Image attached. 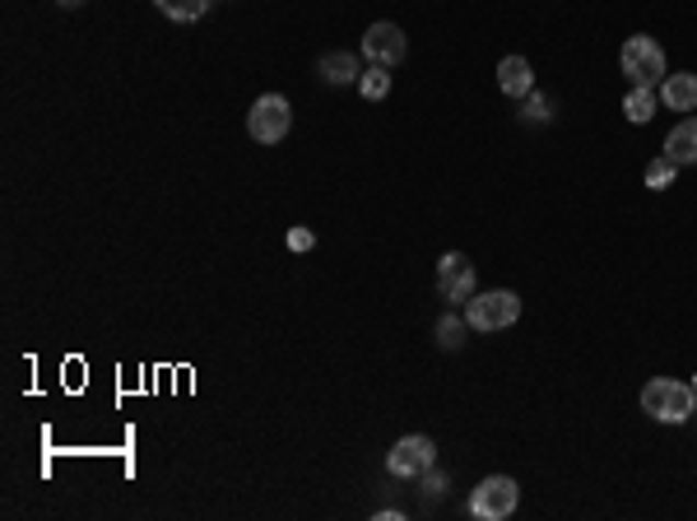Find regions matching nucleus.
<instances>
[{"label": "nucleus", "instance_id": "f257e3e1", "mask_svg": "<svg viewBox=\"0 0 697 521\" xmlns=\"http://www.w3.org/2000/svg\"><path fill=\"white\" fill-rule=\"evenodd\" d=\"M642 410L661 423H688L697 410V392L693 382H674V377H651L642 387Z\"/></svg>", "mask_w": 697, "mask_h": 521}, {"label": "nucleus", "instance_id": "f03ea898", "mask_svg": "<svg viewBox=\"0 0 697 521\" xmlns=\"http://www.w3.org/2000/svg\"><path fill=\"white\" fill-rule=\"evenodd\" d=\"M618 70L628 75L632 89H655V84H661V75H665V52H661V43H655V37H647V33H632L628 43H624V52H618Z\"/></svg>", "mask_w": 697, "mask_h": 521}, {"label": "nucleus", "instance_id": "7ed1b4c3", "mask_svg": "<svg viewBox=\"0 0 697 521\" xmlns=\"http://www.w3.org/2000/svg\"><path fill=\"white\" fill-rule=\"evenodd\" d=\"M516 317H521V298L512 288H489V294H475L465 303V321H470V331H479V336L507 331V326H516Z\"/></svg>", "mask_w": 697, "mask_h": 521}, {"label": "nucleus", "instance_id": "20e7f679", "mask_svg": "<svg viewBox=\"0 0 697 521\" xmlns=\"http://www.w3.org/2000/svg\"><path fill=\"white\" fill-rule=\"evenodd\" d=\"M288 126H294V107H288L284 93H265V99H256L247 112V135L256 145H279Z\"/></svg>", "mask_w": 697, "mask_h": 521}, {"label": "nucleus", "instance_id": "39448f33", "mask_svg": "<svg viewBox=\"0 0 697 521\" xmlns=\"http://www.w3.org/2000/svg\"><path fill=\"white\" fill-rule=\"evenodd\" d=\"M521 503V485L512 475H489V479H479L475 494H470V512L479 521H502V517H512Z\"/></svg>", "mask_w": 697, "mask_h": 521}, {"label": "nucleus", "instance_id": "423d86ee", "mask_svg": "<svg viewBox=\"0 0 697 521\" xmlns=\"http://www.w3.org/2000/svg\"><path fill=\"white\" fill-rule=\"evenodd\" d=\"M433 461H437L433 438L429 433H410V438H400L396 448L386 452V471H391L396 479H414L423 471H433Z\"/></svg>", "mask_w": 697, "mask_h": 521}, {"label": "nucleus", "instance_id": "0eeeda50", "mask_svg": "<svg viewBox=\"0 0 697 521\" xmlns=\"http://www.w3.org/2000/svg\"><path fill=\"white\" fill-rule=\"evenodd\" d=\"M437 294L447 303H470L475 298V261L465 252H447L437 261Z\"/></svg>", "mask_w": 697, "mask_h": 521}, {"label": "nucleus", "instance_id": "6e6552de", "mask_svg": "<svg viewBox=\"0 0 697 521\" xmlns=\"http://www.w3.org/2000/svg\"><path fill=\"white\" fill-rule=\"evenodd\" d=\"M404 52H410V43H404V29L400 24H386V19H381V24H373V29L363 33V56L373 66L391 70V66L404 61Z\"/></svg>", "mask_w": 697, "mask_h": 521}, {"label": "nucleus", "instance_id": "1a4fd4ad", "mask_svg": "<svg viewBox=\"0 0 697 521\" xmlns=\"http://www.w3.org/2000/svg\"><path fill=\"white\" fill-rule=\"evenodd\" d=\"M498 89L507 93V99H526V93L535 89V70L526 56H502L498 61Z\"/></svg>", "mask_w": 697, "mask_h": 521}, {"label": "nucleus", "instance_id": "9d476101", "mask_svg": "<svg viewBox=\"0 0 697 521\" xmlns=\"http://www.w3.org/2000/svg\"><path fill=\"white\" fill-rule=\"evenodd\" d=\"M661 103L670 112H697V75H665V80H661Z\"/></svg>", "mask_w": 697, "mask_h": 521}, {"label": "nucleus", "instance_id": "9b49d317", "mask_svg": "<svg viewBox=\"0 0 697 521\" xmlns=\"http://www.w3.org/2000/svg\"><path fill=\"white\" fill-rule=\"evenodd\" d=\"M665 159H674L679 168L697 163V117H684L679 126L665 135Z\"/></svg>", "mask_w": 697, "mask_h": 521}, {"label": "nucleus", "instance_id": "f8f14e48", "mask_svg": "<svg viewBox=\"0 0 697 521\" xmlns=\"http://www.w3.org/2000/svg\"><path fill=\"white\" fill-rule=\"evenodd\" d=\"M317 70H321V80L335 84V89H340V84H358V75H363V66H358L354 52H325Z\"/></svg>", "mask_w": 697, "mask_h": 521}, {"label": "nucleus", "instance_id": "ddd939ff", "mask_svg": "<svg viewBox=\"0 0 697 521\" xmlns=\"http://www.w3.org/2000/svg\"><path fill=\"white\" fill-rule=\"evenodd\" d=\"M655 107H661V99H655V89H628L624 112H628V122H632V126H647V122L655 117Z\"/></svg>", "mask_w": 697, "mask_h": 521}, {"label": "nucleus", "instance_id": "4468645a", "mask_svg": "<svg viewBox=\"0 0 697 521\" xmlns=\"http://www.w3.org/2000/svg\"><path fill=\"white\" fill-rule=\"evenodd\" d=\"M433 336H437V350H460L465 336H470V321L456 317V313H447V317L433 326Z\"/></svg>", "mask_w": 697, "mask_h": 521}, {"label": "nucleus", "instance_id": "2eb2a0df", "mask_svg": "<svg viewBox=\"0 0 697 521\" xmlns=\"http://www.w3.org/2000/svg\"><path fill=\"white\" fill-rule=\"evenodd\" d=\"M168 19H178V24H196V19H205L209 0H153Z\"/></svg>", "mask_w": 697, "mask_h": 521}, {"label": "nucleus", "instance_id": "dca6fc26", "mask_svg": "<svg viewBox=\"0 0 697 521\" xmlns=\"http://www.w3.org/2000/svg\"><path fill=\"white\" fill-rule=\"evenodd\" d=\"M358 89H363V99H386L391 93V75H386V66H367L363 75H358Z\"/></svg>", "mask_w": 697, "mask_h": 521}, {"label": "nucleus", "instance_id": "f3484780", "mask_svg": "<svg viewBox=\"0 0 697 521\" xmlns=\"http://www.w3.org/2000/svg\"><path fill=\"white\" fill-rule=\"evenodd\" d=\"M674 172H679V163L661 154V159H651V163H647V186H651V191H665V186L674 182Z\"/></svg>", "mask_w": 697, "mask_h": 521}, {"label": "nucleus", "instance_id": "a211bd4d", "mask_svg": "<svg viewBox=\"0 0 697 521\" xmlns=\"http://www.w3.org/2000/svg\"><path fill=\"white\" fill-rule=\"evenodd\" d=\"M549 117H553V107L530 89V93H526V122H549Z\"/></svg>", "mask_w": 697, "mask_h": 521}, {"label": "nucleus", "instance_id": "6ab92c4d", "mask_svg": "<svg viewBox=\"0 0 697 521\" xmlns=\"http://www.w3.org/2000/svg\"><path fill=\"white\" fill-rule=\"evenodd\" d=\"M312 228H288V252H312Z\"/></svg>", "mask_w": 697, "mask_h": 521}, {"label": "nucleus", "instance_id": "aec40b11", "mask_svg": "<svg viewBox=\"0 0 697 521\" xmlns=\"http://www.w3.org/2000/svg\"><path fill=\"white\" fill-rule=\"evenodd\" d=\"M423 494H429V498H442V494H447V479L433 475V471H423Z\"/></svg>", "mask_w": 697, "mask_h": 521}, {"label": "nucleus", "instance_id": "412c9836", "mask_svg": "<svg viewBox=\"0 0 697 521\" xmlns=\"http://www.w3.org/2000/svg\"><path fill=\"white\" fill-rule=\"evenodd\" d=\"M61 5H66V10H75V5H84V0H61Z\"/></svg>", "mask_w": 697, "mask_h": 521}, {"label": "nucleus", "instance_id": "4be33fe9", "mask_svg": "<svg viewBox=\"0 0 697 521\" xmlns=\"http://www.w3.org/2000/svg\"><path fill=\"white\" fill-rule=\"evenodd\" d=\"M693 392H697V377H693Z\"/></svg>", "mask_w": 697, "mask_h": 521}]
</instances>
